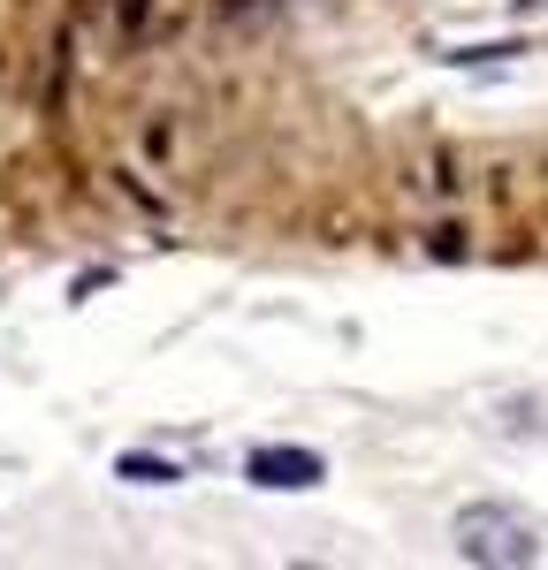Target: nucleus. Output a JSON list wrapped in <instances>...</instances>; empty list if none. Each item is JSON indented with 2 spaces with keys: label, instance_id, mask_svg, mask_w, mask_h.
I'll return each mask as SVG.
<instances>
[{
  "label": "nucleus",
  "instance_id": "f257e3e1",
  "mask_svg": "<svg viewBox=\"0 0 548 570\" xmlns=\"http://www.w3.org/2000/svg\"><path fill=\"white\" fill-rule=\"evenodd\" d=\"M457 556L480 570H526L541 563V532H534V518L526 510H510V502H472V510H457Z\"/></svg>",
  "mask_w": 548,
  "mask_h": 570
},
{
  "label": "nucleus",
  "instance_id": "7ed1b4c3",
  "mask_svg": "<svg viewBox=\"0 0 548 570\" xmlns=\"http://www.w3.org/2000/svg\"><path fill=\"white\" fill-rule=\"evenodd\" d=\"M123 480H145V487H168L176 464H153V456H123Z\"/></svg>",
  "mask_w": 548,
  "mask_h": 570
},
{
  "label": "nucleus",
  "instance_id": "f03ea898",
  "mask_svg": "<svg viewBox=\"0 0 548 570\" xmlns=\"http://www.w3.org/2000/svg\"><path fill=\"white\" fill-rule=\"evenodd\" d=\"M244 480H252V487H282V494H290V487H313L320 480V456H313V449H282V441H274V449H252V456H244Z\"/></svg>",
  "mask_w": 548,
  "mask_h": 570
}]
</instances>
